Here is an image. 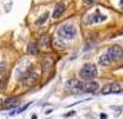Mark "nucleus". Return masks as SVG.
<instances>
[{"label":"nucleus","mask_w":123,"mask_h":119,"mask_svg":"<svg viewBox=\"0 0 123 119\" xmlns=\"http://www.w3.org/2000/svg\"><path fill=\"white\" fill-rule=\"evenodd\" d=\"M76 35V28L71 24H65L58 29V38L61 39H73Z\"/></svg>","instance_id":"f257e3e1"},{"label":"nucleus","mask_w":123,"mask_h":119,"mask_svg":"<svg viewBox=\"0 0 123 119\" xmlns=\"http://www.w3.org/2000/svg\"><path fill=\"white\" fill-rule=\"evenodd\" d=\"M97 90H98V83L97 82L86 80V82H80L79 83L78 91H80V93H91V94H94V93H97Z\"/></svg>","instance_id":"f03ea898"},{"label":"nucleus","mask_w":123,"mask_h":119,"mask_svg":"<svg viewBox=\"0 0 123 119\" xmlns=\"http://www.w3.org/2000/svg\"><path fill=\"white\" fill-rule=\"evenodd\" d=\"M105 54H106V57L111 60V63L119 61V60L123 57V49L120 47V46H112V47H109V49L106 50Z\"/></svg>","instance_id":"7ed1b4c3"},{"label":"nucleus","mask_w":123,"mask_h":119,"mask_svg":"<svg viewBox=\"0 0 123 119\" xmlns=\"http://www.w3.org/2000/svg\"><path fill=\"white\" fill-rule=\"evenodd\" d=\"M95 75H97V68L93 64H86L83 68L80 69V76L84 80H91L93 78H95Z\"/></svg>","instance_id":"20e7f679"},{"label":"nucleus","mask_w":123,"mask_h":119,"mask_svg":"<svg viewBox=\"0 0 123 119\" xmlns=\"http://www.w3.org/2000/svg\"><path fill=\"white\" fill-rule=\"evenodd\" d=\"M122 90L120 86L117 82H112V83H108L102 87V94H109V93H119Z\"/></svg>","instance_id":"39448f33"},{"label":"nucleus","mask_w":123,"mask_h":119,"mask_svg":"<svg viewBox=\"0 0 123 119\" xmlns=\"http://www.w3.org/2000/svg\"><path fill=\"white\" fill-rule=\"evenodd\" d=\"M22 78H24V79H22L24 83H25V85H28V86H31V85H33L35 82L37 80L39 76H37L36 72H33V71H31V69H29V72H28V74H25Z\"/></svg>","instance_id":"423d86ee"},{"label":"nucleus","mask_w":123,"mask_h":119,"mask_svg":"<svg viewBox=\"0 0 123 119\" xmlns=\"http://www.w3.org/2000/svg\"><path fill=\"white\" fill-rule=\"evenodd\" d=\"M18 104H19V98L18 97H11V98H7L6 101L3 102V109H8V108H14L17 107Z\"/></svg>","instance_id":"0eeeda50"},{"label":"nucleus","mask_w":123,"mask_h":119,"mask_svg":"<svg viewBox=\"0 0 123 119\" xmlns=\"http://www.w3.org/2000/svg\"><path fill=\"white\" fill-rule=\"evenodd\" d=\"M64 11H65V6H64L62 3H60V4L55 7L54 13H53V17H54V18H60L62 14H64Z\"/></svg>","instance_id":"6e6552de"},{"label":"nucleus","mask_w":123,"mask_h":119,"mask_svg":"<svg viewBox=\"0 0 123 119\" xmlns=\"http://www.w3.org/2000/svg\"><path fill=\"white\" fill-rule=\"evenodd\" d=\"M79 83H80V80L79 79H71L68 82V87H69V90L72 91H78L79 89Z\"/></svg>","instance_id":"1a4fd4ad"},{"label":"nucleus","mask_w":123,"mask_h":119,"mask_svg":"<svg viewBox=\"0 0 123 119\" xmlns=\"http://www.w3.org/2000/svg\"><path fill=\"white\" fill-rule=\"evenodd\" d=\"M28 53H29V54H32V56L39 54V46L36 44V43H29V46H28Z\"/></svg>","instance_id":"9d476101"},{"label":"nucleus","mask_w":123,"mask_h":119,"mask_svg":"<svg viewBox=\"0 0 123 119\" xmlns=\"http://www.w3.org/2000/svg\"><path fill=\"white\" fill-rule=\"evenodd\" d=\"M100 64L101 65H104V67H108V65H111V60L106 57V54L104 53V54H101V57H100Z\"/></svg>","instance_id":"9b49d317"},{"label":"nucleus","mask_w":123,"mask_h":119,"mask_svg":"<svg viewBox=\"0 0 123 119\" xmlns=\"http://www.w3.org/2000/svg\"><path fill=\"white\" fill-rule=\"evenodd\" d=\"M53 46H54V49H60V50H62V49H65V44H64V42H61V40H58V39H55V40H53Z\"/></svg>","instance_id":"f8f14e48"},{"label":"nucleus","mask_w":123,"mask_h":119,"mask_svg":"<svg viewBox=\"0 0 123 119\" xmlns=\"http://www.w3.org/2000/svg\"><path fill=\"white\" fill-rule=\"evenodd\" d=\"M49 43H50V38H49L47 35L42 36V39H40V44L43 46V47H47V46H49Z\"/></svg>","instance_id":"ddd939ff"},{"label":"nucleus","mask_w":123,"mask_h":119,"mask_svg":"<svg viewBox=\"0 0 123 119\" xmlns=\"http://www.w3.org/2000/svg\"><path fill=\"white\" fill-rule=\"evenodd\" d=\"M47 18H49V13H44V14H43V15H42V17H40L39 19H37V21H36V24H37V25H40V24L44 22Z\"/></svg>","instance_id":"4468645a"},{"label":"nucleus","mask_w":123,"mask_h":119,"mask_svg":"<svg viewBox=\"0 0 123 119\" xmlns=\"http://www.w3.org/2000/svg\"><path fill=\"white\" fill-rule=\"evenodd\" d=\"M29 105H31V104H26L25 107H21V108H19V109H17L15 112H11V115H14V113H21V112H24V111H25V109H26V108H28Z\"/></svg>","instance_id":"2eb2a0df"},{"label":"nucleus","mask_w":123,"mask_h":119,"mask_svg":"<svg viewBox=\"0 0 123 119\" xmlns=\"http://www.w3.org/2000/svg\"><path fill=\"white\" fill-rule=\"evenodd\" d=\"M6 78H4V80H1V82H0V90H1V89H4V86H6Z\"/></svg>","instance_id":"dca6fc26"},{"label":"nucleus","mask_w":123,"mask_h":119,"mask_svg":"<svg viewBox=\"0 0 123 119\" xmlns=\"http://www.w3.org/2000/svg\"><path fill=\"white\" fill-rule=\"evenodd\" d=\"M83 1H84V4H90V3H91L93 0H83Z\"/></svg>","instance_id":"f3484780"},{"label":"nucleus","mask_w":123,"mask_h":119,"mask_svg":"<svg viewBox=\"0 0 123 119\" xmlns=\"http://www.w3.org/2000/svg\"><path fill=\"white\" fill-rule=\"evenodd\" d=\"M32 119H37V115H32Z\"/></svg>","instance_id":"a211bd4d"},{"label":"nucleus","mask_w":123,"mask_h":119,"mask_svg":"<svg viewBox=\"0 0 123 119\" xmlns=\"http://www.w3.org/2000/svg\"><path fill=\"white\" fill-rule=\"evenodd\" d=\"M120 1H122V3H120V6H122V8H123V0H120Z\"/></svg>","instance_id":"6ab92c4d"}]
</instances>
